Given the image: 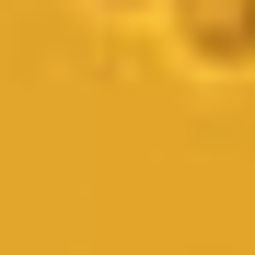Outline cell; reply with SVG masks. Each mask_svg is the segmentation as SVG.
<instances>
[{
	"instance_id": "cell-1",
	"label": "cell",
	"mask_w": 255,
	"mask_h": 255,
	"mask_svg": "<svg viewBox=\"0 0 255 255\" xmlns=\"http://www.w3.org/2000/svg\"><path fill=\"white\" fill-rule=\"evenodd\" d=\"M174 35H186L209 70H244L255 58V0H197V12H174Z\"/></svg>"
}]
</instances>
